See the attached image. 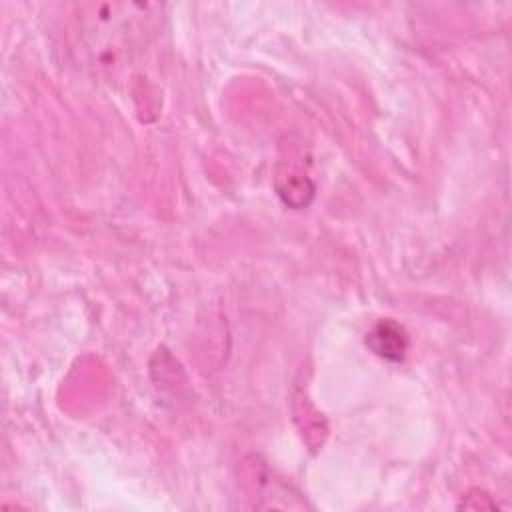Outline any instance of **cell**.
<instances>
[{
    "mask_svg": "<svg viewBox=\"0 0 512 512\" xmlns=\"http://www.w3.org/2000/svg\"><path fill=\"white\" fill-rule=\"evenodd\" d=\"M366 344L386 360H402L408 348V336L394 320H380L366 338Z\"/></svg>",
    "mask_w": 512,
    "mask_h": 512,
    "instance_id": "obj_1",
    "label": "cell"
}]
</instances>
